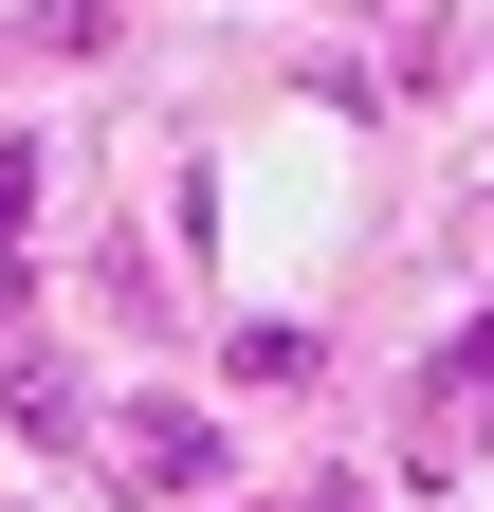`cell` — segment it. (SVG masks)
I'll list each match as a JSON object with an SVG mask.
<instances>
[{"mask_svg":"<svg viewBox=\"0 0 494 512\" xmlns=\"http://www.w3.org/2000/svg\"><path fill=\"white\" fill-rule=\"evenodd\" d=\"M110 458V494H147V512H183V494H220V421H183V403H129L92 439Z\"/></svg>","mask_w":494,"mask_h":512,"instance_id":"6da1fadb","label":"cell"},{"mask_svg":"<svg viewBox=\"0 0 494 512\" xmlns=\"http://www.w3.org/2000/svg\"><path fill=\"white\" fill-rule=\"evenodd\" d=\"M421 439H440V458H494V311L421 366Z\"/></svg>","mask_w":494,"mask_h":512,"instance_id":"7a4b0ae2","label":"cell"}]
</instances>
